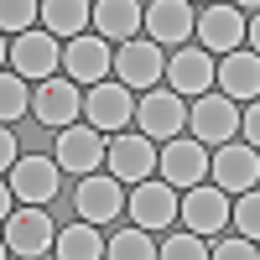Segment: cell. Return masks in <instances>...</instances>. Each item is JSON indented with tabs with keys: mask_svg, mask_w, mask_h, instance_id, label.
Wrapping results in <instances>:
<instances>
[{
	"mask_svg": "<svg viewBox=\"0 0 260 260\" xmlns=\"http://www.w3.org/2000/svg\"><path fill=\"white\" fill-rule=\"evenodd\" d=\"M130 213H136L141 229H167L182 219V203H177V187H172L167 177L161 182H136V192H130Z\"/></svg>",
	"mask_w": 260,
	"mask_h": 260,
	"instance_id": "9",
	"label": "cell"
},
{
	"mask_svg": "<svg viewBox=\"0 0 260 260\" xmlns=\"http://www.w3.org/2000/svg\"><path fill=\"white\" fill-rule=\"evenodd\" d=\"M213 255H219V260H255L260 250H255V240H250V234H229V240L219 234V245H213Z\"/></svg>",
	"mask_w": 260,
	"mask_h": 260,
	"instance_id": "29",
	"label": "cell"
},
{
	"mask_svg": "<svg viewBox=\"0 0 260 260\" xmlns=\"http://www.w3.org/2000/svg\"><path fill=\"white\" fill-rule=\"evenodd\" d=\"M161 255H167V260H203V255H213V250L203 245L198 229H187V234H172V240L161 245Z\"/></svg>",
	"mask_w": 260,
	"mask_h": 260,
	"instance_id": "27",
	"label": "cell"
},
{
	"mask_svg": "<svg viewBox=\"0 0 260 260\" xmlns=\"http://www.w3.org/2000/svg\"><path fill=\"white\" fill-rule=\"evenodd\" d=\"M234 229L250 234V240H260V192H240V203H234Z\"/></svg>",
	"mask_w": 260,
	"mask_h": 260,
	"instance_id": "28",
	"label": "cell"
},
{
	"mask_svg": "<svg viewBox=\"0 0 260 260\" xmlns=\"http://www.w3.org/2000/svg\"><path fill=\"white\" fill-rule=\"evenodd\" d=\"M83 115L89 125H99L104 136H120L136 115V94H130V83H89V94H83Z\"/></svg>",
	"mask_w": 260,
	"mask_h": 260,
	"instance_id": "4",
	"label": "cell"
},
{
	"mask_svg": "<svg viewBox=\"0 0 260 260\" xmlns=\"http://www.w3.org/2000/svg\"><path fill=\"white\" fill-rule=\"evenodd\" d=\"M136 120L151 141H177V130L187 125V104L177 89H146V99L136 104Z\"/></svg>",
	"mask_w": 260,
	"mask_h": 260,
	"instance_id": "6",
	"label": "cell"
},
{
	"mask_svg": "<svg viewBox=\"0 0 260 260\" xmlns=\"http://www.w3.org/2000/svg\"><path fill=\"white\" fill-rule=\"evenodd\" d=\"M104 255H115V260H151V255H161V250L151 245V229L130 224V229H120L115 240H110V250H104Z\"/></svg>",
	"mask_w": 260,
	"mask_h": 260,
	"instance_id": "24",
	"label": "cell"
},
{
	"mask_svg": "<svg viewBox=\"0 0 260 260\" xmlns=\"http://www.w3.org/2000/svg\"><path fill=\"white\" fill-rule=\"evenodd\" d=\"M208 146L192 136V141H167V151H161V161H156V172L172 182V187H198L203 177H208Z\"/></svg>",
	"mask_w": 260,
	"mask_h": 260,
	"instance_id": "11",
	"label": "cell"
},
{
	"mask_svg": "<svg viewBox=\"0 0 260 260\" xmlns=\"http://www.w3.org/2000/svg\"><path fill=\"white\" fill-rule=\"evenodd\" d=\"M219 89L229 99H260V52H224L219 62Z\"/></svg>",
	"mask_w": 260,
	"mask_h": 260,
	"instance_id": "20",
	"label": "cell"
},
{
	"mask_svg": "<svg viewBox=\"0 0 260 260\" xmlns=\"http://www.w3.org/2000/svg\"><path fill=\"white\" fill-rule=\"evenodd\" d=\"M52 250H57V234H52V219L42 213V203L6 213V255L37 260V255H52Z\"/></svg>",
	"mask_w": 260,
	"mask_h": 260,
	"instance_id": "1",
	"label": "cell"
},
{
	"mask_svg": "<svg viewBox=\"0 0 260 260\" xmlns=\"http://www.w3.org/2000/svg\"><path fill=\"white\" fill-rule=\"evenodd\" d=\"M26 110H31L26 83H21V73H16V68H6V78H0V120H6V125H16Z\"/></svg>",
	"mask_w": 260,
	"mask_h": 260,
	"instance_id": "25",
	"label": "cell"
},
{
	"mask_svg": "<svg viewBox=\"0 0 260 260\" xmlns=\"http://www.w3.org/2000/svg\"><path fill=\"white\" fill-rule=\"evenodd\" d=\"M89 16H94L89 0H42V26L52 37H83Z\"/></svg>",
	"mask_w": 260,
	"mask_h": 260,
	"instance_id": "22",
	"label": "cell"
},
{
	"mask_svg": "<svg viewBox=\"0 0 260 260\" xmlns=\"http://www.w3.org/2000/svg\"><path fill=\"white\" fill-rule=\"evenodd\" d=\"M115 73H120V83H136V89L161 83V73H167L161 42H125V47L115 52Z\"/></svg>",
	"mask_w": 260,
	"mask_h": 260,
	"instance_id": "14",
	"label": "cell"
},
{
	"mask_svg": "<svg viewBox=\"0 0 260 260\" xmlns=\"http://www.w3.org/2000/svg\"><path fill=\"white\" fill-rule=\"evenodd\" d=\"M62 62L52 31H21L6 42V68H16L21 78H52V68Z\"/></svg>",
	"mask_w": 260,
	"mask_h": 260,
	"instance_id": "5",
	"label": "cell"
},
{
	"mask_svg": "<svg viewBox=\"0 0 260 260\" xmlns=\"http://www.w3.org/2000/svg\"><path fill=\"white\" fill-rule=\"evenodd\" d=\"M37 16H42V0H0V26H6V37L31 31Z\"/></svg>",
	"mask_w": 260,
	"mask_h": 260,
	"instance_id": "26",
	"label": "cell"
},
{
	"mask_svg": "<svg viewBox=\"0 0 260 260\" xmlns=\"http://www.w3.org/2000/svg\"><path fill=\"white\" fill-rule=\"evenodd\" d=\"M0 161H6V172L21 161V151H16V136H11V125H6V136H0Z\"/></svg>",
	"mask_w": 260,
	"mask_h": 260,
	"instance_id": "31",
	"label": "cell"
},
{
	"mask_svg": "<svg viewBox=\"0 0 260 260\" xmlns=\"http://www.w3.org/2000/svg\"><path fill=\"white\" fill-rule=\"evenodd\" d=\"M31 110H37L42 125H73L78 110H83V94H78L73 78H52V83H42V89H37Z\"/></svg>",
	"mask_w": 260,
	"mask_h": 260,
	"instance_id": "19",
	"label": "cell"
},
{
	"mask_svg": "<svg viewBox=\"0 0 260 260\" xmlns=\"http://www.w3.org/2000/svg\"><path fill=\"white\" fill-rule=\"evenodd\" d=\"M208 172H213V182H219L224 192H250L260 182V151L250 141H224L219 156L208 161Z\"/></svg>",
	"mask_w": 260,
	"mask_h": 260,
	"instance_id": "8",
	"label": "cell"
},
{
	"mask_svg": "<svg viewBox=\"0 0 260 260\" xmlns=\"http://www.w3.org/2000/svg\"><path fill=\"white\" fill-rule=\"evenodd\" d=\"M187 125H192V136L203 146H224L240 130V110H234L229 94H198V104L187 110Z\"/></svg>",
	"mask_w": 260,
	"mask_h": 260,
	"instance_id": "7",
	"label": "cell"
},
{
	"mask_svg": "<svg viewBox=\"0 0 260 260\" xmlns=\"http://www.w3.org/2000/svg\"><path fill=\"white\" fill-rule=\"evenodd\" d=\"M146 31L151 42H161V47H177L198 31V16H192L187 0H151L146 6Z\"/></svg>",
	"mask_w": 260,
	"mask_h": 260,
	"instance_id": "16",
	"label": "cell"
},
{
	"mask_svg": "<svg viewBox=\"0 0 260 260\" xmlns=\"http://www.w3.org/2000/svg\"><path fill=\"white\" fill-rule=\"evenodd\" d=\"M57 172H62V167H52L47 156H21V161L11 167L16 198H21V203H52V198H57Z\"/></svg>",
	"mask_w": 260,
	"mask_h": 260,
	"instance_id": "18",
	"label": "cell"
},
{
	"mask_svg": "<svg viewBox=\"0 0 260 260\" xmlns=\"http://www.w3.org/2000/svg\"><path fill=\"white\" fill-rule=\"evenodd\" d=\"M136 26H146V11L136 0H94V31L110 42H130Z\"/></svg>",
	"mask_w": 260,
	"mask_h": 260,
	"instance_id": "21",
	"label": "cell"
},
{
	"mask_svg": "<svg viewBox=\"0 0 260 260\" xmlns=\"http://www.w3.org/2000/svg\"><path fill=\"white\" fill-rule=\"evenodd\" d=\"M104 156H110V146H104V130L99 125H62L57 130V167L62 172L89 177Z\"/></svg>",
	"mask_w": 260,
	"mask_h": 260,
	"instance_id": "3",
	"label": "cell"
},
{
	"mask_svg": "<svg viewBox=\"0 0 260 260\" xmlns=\"http://www.w3.org/2000/svg\"><path fill=\"white\" fill-rule=\"evenodd\" d=\"M104 161H110V172H115L125 187H136V182H146L151 172H156V161H161V156H156V146H151V136L141 130V136H115V141H110V156H104Z\"/></svg>",
	"mask_w": 260,
	"mask_h": 260,
	"instance_id": "10",
	"label": "cell"
},
{
	"mask_svg": "<svg viewBox=\"0 0 260 260\" xmlns=\"http://www.w3.org/2000/svg\"><path fill=\"white\" fill-rule=\"evenodd\" d=\"M167 78H172V89L177 94H208L213 89V78H219V68H213V52L208 47H177L167 57Z\"/></svg>",
	"mask_w": 260,
	"mask_h": 260,
	"instance_id": "12",
	"label": "cell"
},
{
	"mask_svg": "<svg viewBox=\"0 0 260 260\" xmlns=\"http://www.w3.org/2000/svg\"><path fill=\"white\" fill-rule=\"evenodd\" d=\"M73 208H78V219H89V224H110V219H120V213L130 208V198H125V182L115 177V172H110V177L89 172V177H78Z\"/></svg>",
	"mask_w": 260,
	"mask_h": 260,
	"instance_id": "2",
	"label": "cell"
},
{
	"mask_svg": "<svg viewBox=\"0 0 260 260\" xmlns=\"http://www.w3.org/2000/svg\"><path fill=\"white\" fill-rule=\"evenodd\" d=\"M240 130H245V141L260 151V99H250V110L240 115Z\"/></svg>",
	"mask_w": 260,
	"mask_h": 260,
	"instance_id": "30",
	"label": "cell"
},
{
	"mask_svg": "<svg viewBox=\"0 0 260 260\" xmlns=\"http://www.w3.org/2000/svg\"><path fill=\"white\" fill-rule=\"evenodd\" d=\"M245 26L250 21H245V11L234 6V0L229 6H203L198 11V37H203L208 52H234L245 42Z\"/></svg>",
	"mask_w": 260,
	"mask_h": 260,
	"instance_id": "15",
	"label": "cell"
},
{
	"mask_svg": "<svg viewBox=\"0 0 260 260\" xmlns=\"http://www.w3.org/2000/svg\"><path fill=\"white\" fill-rule=\"evenodd\" d=\"M234 219V208L224 198V187L219 182H198V187H187V198H182V224L187 229H198V234H219L224 224Z\"/></svg>",
	"mask_w": 260,
	"mask_h": 260,
	"instance_id": "13",
	"label": "cell"
},
{
	"mask_svg": "<svg viewBox=\"0 0 260 260\" xmlns=\"http://www.w3.org/2000/svg\"><path fill=\"white\" fill-rule=\"evenodd\" d=\"M245 42H250V52H260V11L250 16V26H245Z\"/></svg>",
	"mask_w": 260,
	"mask_h": 260,
	"instance_id": "32",
	"label": "cell"
},
{
	"mask_svg": "<svg viewBox=\"0 0 260 260\" xmlns=\"http://www.w3.org/2000/svg\"><path fill=\"white\" fill-rule=\"evenodd\" d=\"M234 6H240V11H260V0H234Z\"/></svg>",
	"mask_w": 260,
	"mask_h": 260,
	"instance_id": "33",
	"label": "cell"
},
{
	"mask_svg": "<svg viewBox=\"0 0 260 260\" xmlns=\"http://www.w3.org/2000/svg\"><path fill=\"white\" fill-rule=\"evenodd\" d=\"M110 245L99 240V224H89V219H78V224H68V229H57V250L52 255H62V260H94V255H104Z\"/></svg>",
	"mask_w": 260,
	"mask_h": 260,
	"instance_id": "23",
	"label": "cell"
},
{
	"mask_svg": "<svg viewBox=\"0 0 260 260\" xmlns=\"http://www.w3.org/2000/svg\"><path fill=\"white\" fill-rule=\"evenodd\" d=\"M62 68H68L73 83H104V73L115 68V52L104 47V42H94V37H68Z\"/></svg>",
	"mask_w": 260,
	"mask_h": 260,
	"instance_id": "17",
	"label": "cell"
}]
</instances>
